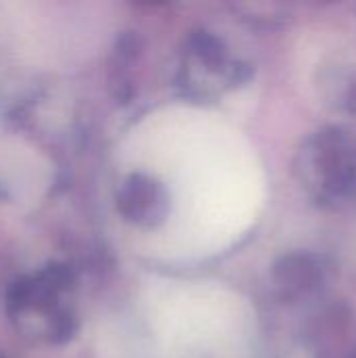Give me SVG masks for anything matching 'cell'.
<instances>
[{"label":"cell","mask_w":356,"mask_h":358,"mask_svg":"<svg viewBox=\"0 0 356 358\" xmlns=\"http://www.w3.org/2000/svg\"><path fill=\"white\" fill-rule=\"evenodd\" d=\"M0 358H4V357H0Z\"/></svg>","instance_id":"ba28073f"},{"label":"cell","mask_w":356,"mask_h":358,"mask_svg":"<svg viewBox=\"0 0 356 358\" xmlns=\"http://www.w3.org/2000/svg\"><path fill=\"white\" fill-rule=\"evenodd\" d=\"M71 292L73 275L69 268L50 264L13 283L6 298V313L25 336L48 344H63L78 331Z\"/></svg>","instance_id":"6da1fadb"},{"label":"cell","mask_w":356,"mask_h":358,"mask_svg":"<svg viewBox=\"0 0 356 358\" xmlns=\"http://www.w3.org/2000/svg\"><path fill=\"white\" fill-rule=\"evenodd\" d=\"M118 212L141 229L159 227L170 214V193L153 176L130 174L118 189L115 195Z\"/></svg>","instance_id":"5b68a950"},{"label":"cell","mask_w":356,"mask_h":358,"mask_svg":"<svg viewBox=\"0 0 356 358\" xmlns=\"http://www.w3.org/2000/svg\"><path fill=\"white\" fill-rule=\"evenodd\" d=\"M252 78V65L231 55V48L214 31H193L185 40L180 59V84L195 99H214Z\"/></svg>","instance_id":"3957f363"},{"label":"cell","mask_w":356,"mask_h":358,"mask_svg":"<svg viewBox=\"0 0 356 358\" xmlns=\"http://www.w3.org/2000/svg\"><path fill=\"white\" fill-rule=\"evenodd\" d=\"M329 258L311 250H296L283 254L273 264V285L279 298L287 302H302L319 296L329 283Z\"/></svg>","instance_id":"277c9868"},{"label":"cell","mask_w":356,"mask_h":358,"mask_svg":"<svg viewBox=\"0 0 356 358\" xmlns=\"http://www.w3.org/2000/svg\"><path fill=\"white\" fill-rule=\"evenodd\" d=\"M294 172L317 206H338L356 193V136L342 126L308 134L296 151Z\"/></svg>","instance_id":"7a4b0ae2"},{"label":"cell","mask_w":356,"mask_h":358,"mask_svg":"<svg viewBox=\"0 0 356 358\" xmlns=\"http://www.w3.org/2000/svg\"><path fill=\"white\" fill-rule=\"evenodd\" d=\"M319 88L325 103L338 111L356 113V63L350 59H329L321 67Z\"/></svg>","instance_id":"8992f818"},{"label":"cell","mask_w":356,"mask_h":358,"mask_svg":"<svg viewBox=\"0 0 356 358\" xmlns=\"http://www.w3.org/2000/svg\"><path fill=\"white\" fill-rule=\"evenodd\" d=\"M348 358H356V350H355V352H353V355H350V357H348Z\"/></svg>","instance_id":"52a82bcc"}]
</instances>
